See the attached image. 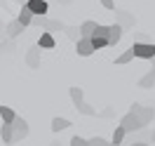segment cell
Segmentation results:
<instances>
[{
	"mask_svg": "<svg viewBox=\"0 0 155 146\" xmlns=\"http://www.w3.org/2000/svg\"><path fill=\"white\" fill-rule=\"evenodd\" d=\"M120 127H125L127 134H134V132H139V130H146L143 125H141V120H139V116L136 113H125V116L120 118Z\"/></svg>",
	"mask_w": 155,
	"mask_h": 146,
	"instance_id": "cell-1",
	"label": "cell"
},
{
	"mask_svg": "<svg viewBox=\"0 0 155 146\" xmlns=\"http://www.w3.org/2000/svg\"><path fill=\"white\" fill-rule=\"evenodd\" d=\"M132 113H136L139 116V120H141V125H150L155 118V108L153 106H141V104H132V108H129Z\"/></svg>",
	"mask_w": 155,
	"mask_h": 146,
	"instance_id": "cell-2",
	"label": "cell"
},
{
	"mask_svg": "<svg viewBox=\"0 0 155 146\" xmlns=\"http://www.w3.org/2000/svg\"><path fill=\"white\" fill-rule=\"evenodd\" d=\"M132 49H134V57H139V59H150L155 57V45L153 42H134L132 45Z\"/></svg>",
	"mask_w": 155,
	"mask_h": 146,
	"instance_id": "cell-3",
	"label": "cell"
},
{
	"mask_svg": "<svg viewBox=\"0 0 155 146\" xmlns=\"http://www.w3.org/2000/svg\"><path fill=\"white\" fill-rule=\"evenodd\" d=\"M24 5L31 10V14H33V17H47V12H49L47 0H26Z\"/></svg>",
	"mask_w": 155,
	"mask_h": 146,
	"instance_id": "cell-4",
	"label": "cell"
},
{
	"mask_svg": "<svg viewBox=\"0 0 155 146\" xmlns=\"http://www.w3.org/2000/svg\"><path fill=\"white\" fill-rule=\"evenodd\" d=\"M12 127H14V144L28 137V123H26V118L17 116V120L12 123Z\"/></svg>",
	"mask_w": 155,
	"mask_h": 146,
	"instance_id": "cell-5",
	"label": "cell"
},
{
	"mask_svg": "<svg viewBox=\"0 0 155 146\" xmlns=\"http://www.w3.org/2000/svg\"><path fill=\"white\" fill-rule=\"evenodd\" d=\"M115 24H120L122 29H134V24H136V17L134 14H129V12L125 10H115Z\"/></svg>",
	"mask_w": 155,
	"mask_h": 146,
	"instance_id": "cell-6",
	"label": "cell"
},
{
	"mask_svg": "<svg viewBox=\"0 0 155 146\" xmlns=\"http://www.w3.org/2000/svg\"><path fill=\"white\" fill-rule=\"evenodd\" d=\"M75 52L80 57H89V54H94V45H92V40L89 38H80L75 42Z\"/></svg>",
	"mask_w": 155,
	"mask_h": 146,
	"instance_id": "cell-7",
	"label": "cell"
},
{
	"mask_svg": "<svg viewBox=\"0 0 155 146\" xmlns=\"http://www.w3.org/2000/svg\"><path fill=\"white\" fill-rule=\"evenodd\" d=\"M26 64L31 68H40V45H33L26 49Z\"/></svg>",
	"mask_w": 155,
	"mask_h": 146,
	"instance_id": "cell-8",
	"label": "cell"
},
{
	"mask_svg": "<svg viewBox=\"0 0 155 146\" xmlns=\"http://www.w3.org/2000/svg\"><path fill=\"white\" fill-rule=\"evenodd\" d=\"M122 33H125V29H122L120 24H110V33H108V47H115L117 42H120V38H122Z\"/></svg>",
	"mask_w": 155,
	"mask_h": 146,
	"instance_id": "cell-9",
	"label": "cell"
},
{
	"mask_svg": "<svg viewBox=\"0 0 155 146\" xmlns=\"http://www.w3.org/2000/svg\"><path fill=\"white\" fill-rule=\"evenodd\" d=\"M0 137H2V144H7V146L14 144V127H12V123H2Z\"/></svg>",
	"mask_w": 155,
	"mask_h": 146,
	"instance_id": "cell-10",
	"label": "cell"
},
{
	"mask_svg": "<svg viewBox=\"0 0 155 146\" xmlns=\"http://www.w3.org/2000/svg\"><path fill=\"white\" fill-rule=\"evenodd\" d=\"M38 45H40V49H52V47H57V40H54V36H52V33L42 31V33H40Z\"/></svg>",
	"mask_w": 155,
	"mask_h": 146,
	"instance_id": "cell-11",
	"label": "cell"
},
{
	"mask_svg": "<svg viewBox=\"0 0 155 146\" xmlns=\"http://www.w3.org/2000/svg\"><path fill=\"white\" fill-rule=\"evenodd\" d=\"M17 21H19L24 29H26V26H33V14H31V10L26 7V5L21 7V12H19V17H17Z\"/></svg>",
	"mask_w": 155,
	"mask_h": 146,
	"instance_id": "cell-12",
	"label": "cell"
},
{
	"mask_svg": "<svg viewBox=\"0 0 155 146\" xmlns=\"http://www.w3.org/2000/svg\"><path fill=\"white\" fill-rule=\"evenodd\" d=\"M97 21H82V24H80V36H82V38H92V33H94V31H97Z\"/></svg>",
	"mask_w": 155,
	"mask_h": 146,
	"instance_id": "cell-13",
	"label": "cell"
},
{
	"mask_svg": "<svg viewBox=\"0 0 155 146\" xmlns=\"http://www.w3.org/2000/svg\"><path fill=\"white\" fill-rule=\"evenodd\" d=\"M71 127V120L68 118H52V132H64V130H68Z\"/></svg>",
	"mask_w": 155,
	"mask_h": 146,
	"instance_id": "cell-14",
	"label": "cell"
},
{
	"mask_svg": "<svg viewBox=\"0 0 155 146\" xmlns=\"http://www.w3.org/2000/svg\"><path fill=\"white\" fill-rule=\"evenodd\" d=\"M125 139H127V132H125V127H120L115 125V130H113V146H120V144H125Z\"/></svg>",
	"mask_w": 155,
	"mask_h": 146,
	"instance_id": "cell-15",
	"label": "cell"
},
{
	"mask_svg": "<svg viewBox=\"0 0 155 146\" xmlns=\"http://www.w3.org/2000/svg\"><path fill=\"white\" fill-rule=\"evenodd\" d=\"M68 94H71V101H73L75 106H80V104L85 101V92H82V87H71V90H68Z\"/></svg>",
	"mask_w": 155,
	"mask_h": 146,
	"instance_id": "cell-16",
	"label": "cell"
},
{
	"mask_svg": "<svg viewBox=\"0 0 155 146\" xmlns=\"http://www.w3.org/2000/svg\"><path fill=\"white\" fill-rule=\"evenodd\" d=\"M155 85V71H148L146 76H141V80H139V87L143 90H150Z\"/></svg>",
	"mask_w": 155,
	"mask_h": 146,
	"instance_id": "cell-17",
	"label": "cell"
},
{
	"mask_svg": "<svg viewBox=\"0 0 155 146\" xmlns=\"http://www.w3.org/2000/svg\"><path fill=\"white\" fill-rule=\"evenodd\" d=\"M0 118H2V123H14V120H17V113H14V108H10V106H0Z\"/></svg>",
	"mask_w": 155,
	"mask_h": 146,
	"instance_id": "cell-18",
	"label": "cell"
},
{
	"mask_svg": "<svg viewBox=\"0 0 155 146\" xmlns=\"http://www.w3.org/2000/svg\"><path fill=\"white\" fill-rule=\"evenodd\" d=\"M7 36H10V38H17V36H21V31H24V26H21L19 21L14 19V21H10V24H7Z\"/></svg>",
	"mask_w": 155,
	"mask_h": 146,
	"instance_id": "cell-19",
	"label": "cell"
},
{
	"mask_svg": "<svg viewBox=\"0 0 155 146\" xmlns=\"http://www.w3.org/2000/svg\"><path fill=\"white\" fill-rule=\"evenodd\" d=\"M45 31H47V33H57V31H66V26H64V21H59V19H49Z\"/></svg>",
	"mask_w": 155,
	"mask_h": 146,
	"instance_id": "cell-20",
	"label": "cell"
},
{
	"mask_svg": "<svg viewBox=\"0 0 155 146\" xmlns=\"http://www.w3.org/2000/svg\"><path fill=\"white\" fill-rule=\"evenodd\" d=\"M132 59H134V49L129 47L127 52H122V54H120V57L115 59V64H120V66H125V64H129Z\"/></svg>",
	"mask_w": 155,
	"mask_h": 146,
	"instance_id": "cell-21",
	"label": "cell"
},
{
	"mask_svg": "<svg viewBox=\"0 0 155 146\" xmlns=\"http://www.w3.org/2000/svg\"><path fill=\"white\" fill-rule=\"evenodd\" d=\"M87 144L89 146H113V141H108V139H104V137H89L87 139Z\"/></svg>",
	"mask_w": 155,
	"mask_h": 146,
	"instance_id": "cell-22",
	"label": "cell"
},
{
	"mask_svg": "<svg viewBox=\"0 0 155 146\" xmlns=\"http://www.w3.org/2000/svg\"><path fill=\"white\" fill-rule=\"evenodd\" d=\"M75 108L80 111V113H82V116H97V108L89 106L87 101H82V104H80V106H75Z\"/></svg>",
	"mask_w": 155,
	"mask_h": 146,
	"instance_id": "cell-23",
	"label": "cell"
},
{
	"mask_svg": "<svg viewBox=\"0 0 155 146\" xmlns=\"http://www.w3.org/2000/svg\"><path fill=\"white\" fill-rule=\"evenodd\" d=\"M66 36L73 40V42H78V40L82 38V36H80V29H75V26H66Z\"/></svg>",
	"mask_w": 155,
	"mask_h": 146,
	"instance_id": "cell-24",
	"label": "cell"
},
{
	"mask_svg": "<svg viewBox=\"0 0 155 146\" xmlns=\"http://www.w3.org/2000/svg\"><path fill=\"white\" fill-rule=\"evenodd\" d=\"M47 24H49V17H33V26H38V29H47Z\"/></svg>",
	"mask_w": 155,
	"mask_h": 146,
	"instance_id": "cell-25",
	"label": "cell"
},
{
	"mask_svg": "<svg viewBox=\"0 0 155 146\" xmlns=\"http://www.w3.org/2000/svg\"><path fill=\"white\" fill-rule=\"evenodd\" d=\"M71 146H89V144H87V139H85V137L75 134L73 139H71Z\"/></svg>",
	"mask_w": 155,
	"mask_h": 146,
	"instance_id": "cell-26",
	"label": "cell"
},
{
	"mask_svg": "<svg viewBox=\"0 0 155 146\" xmlns=\"http://www.w3.org/2000/svg\"><path fill=\"white\" fill-rule=\"evenodd\" d=\"M101 7H106V10L115 12V0H101Z\"/></svg>",
	"mask_w": 155,
	"mask_h": 146,
	"instance_id": "cell-27",
	"label": "cell"
},
{
	"mask_svg": "<svg viewBox=\"0 0 155 146\" xmlns=\"http://www.w3.org/2000/svg\"><path fill=\"white\" fill-rule=\"evenodd\" d=\"M127 146H148V141H129Z\"/></svg>",
	"mask_w": 155,
	"mask_h": 146,
	"instance_id": "cell-28",
	"label": "cell"
},
{
	"mask_svg": "<svg viewBox=\"0 0 155 146\" xmlns=\"http://www.w3.org/2000/svg\"><path fill=\"white\" fill-rule=\"evenodd\" d=\"M150 71H155V57L150 59Z\"/></svg>",
	"mask_w": 155,
	"mask_h": 146,
	"instance_id": "cell-29",
	"label": "cell"
},
{
	"mask_svg": "<svg viewBox=\"0 0 155 146\" xmlns=\"http://www.w3.org/2000/svg\"><path fill=\"white\" fill-rule=\"evenodd\" d=\"M57 2H61V5H68V2H71V0H57Z\"/></svg>",
	"mask_w": 155,
	"mask_h": 146,
	"instance_id": "cell-30",
	"label": "cell"
},
{
	"mask_svg": "<svg viewBox=\"0 0 155 146\" xmlns=\"http://www.w3.org/2000/svg\"><path fill=\"white\" fill-rule=\"evenodd\" d=\"M150 141H153V144H155V130H153V134H150Z\"/></svg>",
	"mask_w": 155,
	"mask_h": 146,
	"instance_id": "cell-31",
	"label": "cell"
},
{
	"mask_svg": "<svg viewBox=\"0 0 155 146\" xmlns=\"http://www.w3.org/2000/svg\"><path fill=\"white\" fill-rule=\"evenodd\" d=\"M52 146H57V141H54V144H52Z\"/></svg>",
	"mask_w": 155,
	"mask_h": 146,
	"instance_id": "cell-32",
	"label": "cell"
}]
</instances>
